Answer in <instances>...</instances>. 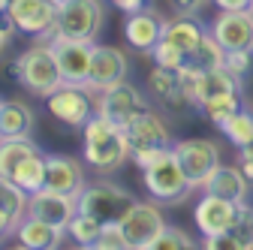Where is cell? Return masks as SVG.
<instances>
[{"label": "cell", "instance_id": "obj_1", "mask_svg": "<svg viewBox=\"0 0 253 250\" xmlns=\"http://www.w3.org/2000/svg\"><path fill=\"white\" fill-rule=\"evenodd\" d=\"M82 157L100 175L118 172L126 160H130V148H126L124 127L93 112L87 118V124L82 127Z\"/></svg>", "mask_w": 253, "mask_h": 250}, {"label": "cell", "instance_id": "obj_2", "mask_svg": "<svg viewBox=\"0 0 253 250\" xmlns=\"http://www.w3.org/2000/svg\"><path fill=\"white\" fill-rule=\"evenodd\" d=\"M124 133H126V148H130V160L145 169L151 166L160 154H166L172 148V133H169V124L163 121V115H157L154 109H142L136 112L130 121L124 124Z\"/></svg>", "mask_w": 253, "mask_h": 250}, {"label": "cell", "instance_id": "obj_3", "mask_svg": "<svg viewBox=\"0 0 253 250\" xmlns=\"http://www.w3.org/2000/svg\"><path fill=\"white\" fill-rule=\"evenodd\" d=\"M12 76H15V82L27 93H34V97H40V100H45L48 93L63 82L60 79V70H57V60H54V54L48 48V42H37V45L24 48L12 60Z\"/></svg>", "mask_w": 253, "mask_h": 250}, {"label": "cell", "instance_id": "obj_4", "mask_svg": "<svg viewBox=\"0 0 253 250\" xmlns=\"http://www.w3.org/2000/svg\"><path fill=\"white\" fill-rule=\"evenodd\" d=\"M142 181H145V190L157 205H181L184 199H190L193 193V184L187 181L181 163L175 160L172 148L166 154H160L151 166L142 169Z\"/></svg>", "mask_w": 253, "mask_h": 250}, {"label": "cell", "instance_id": "obj_5", "mask_svg": "<svg viewBox=\"0 0 253 250\" xmlns=\"http://www.w3.org/2000/svg\"><path fill=\"white\" fill-rule=\"evenodd\" d=\"M103 0H60L54 15V37L67 40H84L97 42V34L103 27Z\"/></svg>", "mask_w": 253, "mask_h": 250}, {"label": "cell", "instance_id": "obj_6", "mask_svg": "<svg viewBox=\"0 0 253 250\" xmlns=\"http://www.w3.org/2000/svg\"><path fill=\"white\" fill-rule=\"evenodd\" d=\"M247 220H250L247 202H232V199L214 196V193H202V199L193 208V223L202 232V238L232 232V229L244 226Z\"/></svg>", "mask_w": 253, "mask_h": 250}, {"label": "cell", "instance_id": "obj_7", "mask_svg": "<svg viewBox=\"0 0 253 250\" xmlns=\"http://www.w3.org/2000/svg\"><path fill=\"white\" fill-rule=\"evenodd\" d=\"M133 202H136L133 193L124 190L121 184L93 181V184H84L82 193L76 196V211H84L90 217H97L100 223H112V220H121Z\"/></svg>", "mask_w": 253, "mask_h": 250}, {"label": "cell", "instance_id": "obj_8", "mask_svg": "<svg viewBox=\"0 0 253 250\" xmlns=\"http://www.w3.org/2000/svg\"><path fill=\"white\" fill-rule=\"evenodd\" d=\"M45 106H48V115L57 124L73 127V130H82L87 124V118L97 112L93 109V90L87 84H67V82H60L48 93Z\"/></svg>", "mask_w": 253, "mask_h": 250}, {"label": "cell", "instance_id": "obj_9", "mask_svg": "<svg viewBox=\"0 0 253 250\" xmlns=\"http://www.w3.org/2000/svg\"><path fill=\"white\" fill-rule=\"evenodd\" d=\"M172 154L181 163L187 181L193 184V190H199V187L205 184V178L220 166V148L211 139H199V136L178 139V142H172Z\"/></svg>", "mask_w": 253, "mask_h": 250}, {"label": "cell", "instance_id": "obj_10", "mask_svg": "<svg viewBox=\"0 0 253 250\" xmlns=\"http://www.w3.org/2000/svg\"><path fill=\"white\" fill-rule=\"evenodd\" d=\"M118 223H121L126 247H133V250H151L154 241H157V235H160L163 226H166V217H163V211L157 208L154 202H139L136 199Z\"/></svg>", "mask_w": 253, "mask_h": 250}, {"label": "cell", "instance_id": "obj_11", "mask_svg": "<svg viewBox=\"0 0 253 250\" xmlns=\"http://www.w3.org/2000/svg\"><path fill=\"white\" fill-rule=\"evenodd\" d=\"M54 15H57L54 0H9L6 6V21L12 24L15 34L37 37L42 42L51 37Z\"/></svg>", "mask_w": 253, "mask_h": 250}, {"label": "cell", "instance_id": "obj_12", "mask_svg": "<svg viewBox=\"0 0 253 250\" xmlns=\"http://www.w3.org/2000/svg\"><path fill=\"white\" fill-rule=\"evenodd\" d=\"M54 60H57V70L60 79L67 84H87V73H90V51L93 42L84 40H67V37H48L45 40Z\"/></svg>", "mask_w": 253, "mask_h": 250}, {"label": "cell", "instance_id": "obj_13", "mask_svg": "<svg viewBox=\"0 0 253 250\" xmlns=\"http://www.w3.org/2000/svg\"><path fill=\"white\" fill-rule=\"evenodd\" d=\"M93 109H97V115H103V118H109V121H115V124L124 127L136 112L145 109V97L133 82L124 79V82H118V84H112L106 90L93 93Z\"/></svg>", "mask_w": 253, "mask_h": 250}, {"label": "cell", "instance_id": "obj_14", "mask_svg": "<svg viewBox=\"0 0 253 250\" xmlns=\"http://www.w3.org/2000/svg\"><path fill=\"white\" fill-rule=\"evenodd\" d=\"M126 73H130V60H126V54L118 45H97V42H93L90 73H87V87L93 93L106 90V87H112L118 82H124Z\"/></svg>", "mask_w": 253, "mask_h": 250}, {"label": "cell", "instance_id": "obj_15", "mask_svg": "<svg viewBox=\"0 0 253 250\" xmlns=\"http://www.w3.org/2000/svg\"><path fill=\"white\" fill-rule=\"evenodd\" d=\"M211 37L223 51H253V15L250 9L223 12L211 21Z\"/></svg>", "mask_w": 253, "mask_h": 250}, {"label": "cell", "instance_id": "obj_16", "mask_svg": "<svg viewBox=\"0 0 253 250\" xmlns=\"http://www.w3.org/2000/svg\"><path fill=\"white\" fill-rule=\"evenodd\" d=\"M27 214L30 217H40V220L51 223L54 229L67 232L73 214H76V196L57 193V190H51V187H40L37 193L27 196Z\"/></svg>", "mask_w": 253, "mask_h": 250}, {"label": "cell", "instance_id": "obj_17", "mask_svg": "<svg viewBox=\"0 0 253 250\" xmlns=\"http://www.w3.org/2000/svg\"><path fill=\"white\" fill-rule=\"evenodd\" d=\"M163 21L166 18L157 12L154 6H145L139 12H130V15H126V21H124V40H126V45H130L133 51L148 54L154 48V42L163 37Z\"/></svg>", "mask_w": 253, "mask_h": 250}, {"label": "cell", "instance_id": "obj_18", "mask_svg": "<svg viewBox=\"0 0 253 250\" xmlns=\"http://www.w3.org/2000/svg\"><path fill=\"white\" fill-rule=\"evenodd\" d=\"M87 184L84 166L67 154H45V187L67 196H79L82 187Z\"/></svg>", "mask_w": 253, "mask_h": 250}, {"label": "cell", "instance_id": "obj_19", "mask_svg": "<svg viewBox=\"0 0 253 250\" xmlns=\"http://www.w3.org/2000/svg\"><path fill=\"white\" fill-rule=\"evenodd\" d=\"M199 190L202 193H214V196H223V199H232V202H247L250 181L244 178V172L238 166H223V163H220L205 178V184L199 187Z\"/></svg>", "mask_w": 253, "mask_h": 250}, {"label": "cell", "instance_id": "obj_20", "mask_svg": "<svg viewBox=\"0 0 253 250\" xmlns=\"http://www.w3.org/2000/svg\"><path fill=\"white\" fill-rule=\"evenodd\" d=\"M148 90H151V97H157V100H160L166 109H172V112L193 109V103L187 100V93H184V87H181L178 73H172V70L154 67L151 76H148Z\"/></svg>", "mask_w": 253, "mask_h": 250}, {"label": "cell", "instance_id": "obj_21", "mask_svg": "<svg viewBox=\"0 0 253 250\" xmlns=\"http://www.w3.org/2000/svg\"><path fill=\"white\" fill-rule=\"evenodd\" d=\"M15 238H18L21 247H30V250H54V247L63 244L67 232H63V229H54L51 223L40 220V217L24 214L21 223L15 226Z\"/></svg>", "mask_w": 253, "mask_h": 250}, {"label": "cell", "instance_id": "obj_22", "mask_svg": "<svg viewBox=\"0 0 253 250\" xmlns=\"http://www.w3.org/2000/svg\"><path fill=\"white\" fill-rule=\"evenodd\" d=\"M205 34H208V27L190 12H178L175 18L163 21V37L169 42H175L184 54H193V48L205 40Z\"/></svg>", "mask_w": 253, "mask_h": 250}, {"label": "cell", "instance_id": "obj_23", "mask_svg": "<svg viewBox=\"0 0 253 250\" xmlns=\"http://www.w3.org/2000/svg\"><path fill=\"white\" fill-rule=\"evenodd\" d=\"M37 115L21 100H0V139L12 136H30L34 133Z\"/></svg>", "mask_w": 253, "mask_h": 250}, {"label": "cell", "instance_id": "obj_24", "mask_svg": "<svg viewBox=\"0 0 253 250\" xmlns=\"http://www.w3.org/2000/svg\"><path fill=\"white\" fill-rule=\"evenodd\" d=\"M42 148L30 139V136H12V139H0V175L12 178V172L27 160L40 154Z\"/></svg>", "mask_w": 253, "mask_h": 250}, {"label": "cell", "instance_id": "obj_25", "mask_svg": "<svg viewBox=\"0 0 253 250\" xmlns=\"http://www.w3.org/2000/svg\"><path fill=\"white\" fill-rule=\"evenodd\" d=\"M232 90H241V82L226 73L223 67H217V70H208L199 76V84H196V109L211 100V97H220V93H232Z\"/></svg>", "mask_w": 253, "mask_h": 250}, {"label": "cell", "instance_id": "obj_26", "mask_svg": "<svg viewBox=\"0 0 253 250\" xmlns=\"http://www.w3.org/2000/svg\"><path fill=\"white\" fill-rule=\"evenodd\" d=\"M9 181H15L27 196H30V193H37L40 187H45V151L34 154V157H27V160L12 172Z\"/></svg>", "mask_w": 253, "mask_h": 250}, {"label": "cell", "instance_id": "obj_27", "mask_svg": "<svg viewBox=\"0 0 253 250\" xmlns=\"http://www.w3.org/2000/svg\"><path fill=\"white\" fill-rule=\"evenodd\" d=\"M220 133H223L235 148H244V145L253 139V109H250V106L235 109L223 124H220Z\"/></svg>", "mask_w": 253, "mask_h": 250}, {"label": "cell", "instance_id": "obj_28", "mask_svg": "<svg viewBox=\"0 0 253 250\" xmlns=\"http://www.w3.org/2000/svg\"><path fill=\"white\" fill-rule=\"evenodd\" d=\"M0 214L9 217V220L18 226L21 217L27 214V193L9 178L0 175Z\"/></svg>", "mask_w": 253, "mask_h": 250}, {"label": "cell", "instance_id": "obj_29", "mask_svg": "<svg viewBox=\"0 0 253 250\" xmlns=\"http://www.w3.org/2000/svg\"><path fill=\"white\" fill-rule=\"evenodd\" d=\"M187 64H190V67H196L199 73H208V70L223 67V48H220V42L211 37V27H208L205 40L193 48V54H187Z\"/></svg>", "mask_w": 253, "mask_h": 250}, {"label": "cell", "instance_id": "obj_30", "mask_svg": "<svg viewBox=\"0 0 253 250\" xmlns=\"http://www.w3.org/2000/svg\"><path fill=\"white\" fill-rule=\"evenodd\" d=\"M235 109H241V90H232V93H220V97H211L199 106V112L214 124V127H220Z\"/></svg>", "mask_w": 253, "mask_h": 250}, {"label": "cell", "instance_id": "obj_31", "mask_svg": "<svg viewBox=\"0 0 253 250\" xmlns=\"http://www.w3.org/2000/svg\"><path fill=\"white\" fill-rule=\"evenodd\" d=\"M100 229H103V223L97 220V217H90V214H84V211H76L73 220H70V226H67V235H70L79 247H93V244H97Z\"/></svg>", "mask_w": 253, "mask_h": 250}, {"label": "cell", "instance_id": "obj_32", "mask_svg": "<svg viewBox=\"0 0 253 250\" xmlns=\"http://www.w3.org/2000/svg\"><path fill=\"white\" fill-rule=\"evenodd\" d=\"M148 54H151V60H154V67H163V70H172V73H178V70L187 64V54H184L175 42H169L166 37L157 40Z\"/></svg>", "mask_w": 253, "mask_h": 250}, {"label": "cell", "instance_id": "obj_33", "mask_svg": "<svg viewBox=\"0 0 253 250\" xmlns=\"http://www.w3.org/2000/svg\"><path fill=\"white\" fill-rule=\"evenodd\" d=\"M253 67V51H223V70L232 73L238 82L250 73Z\"/></svg>", "mask_w": 253, "mask_h": 250}, {"label": "cell", "instance_id": "obj_34", "mask_svg": "<svg viewBox=\"0 0 253 250\" xmlns=\"http://www.w3.org/2000/svg\"><path fill=\"white\" fill-rule=\"evenodd\" d=\"M93 247H100V250H124L126 241H124V232H121V223L112 220V223H103L100 235H97V244Z\"/></svg>", "mask_w": 253, "mask_h": 250}, {"label": "cell", "instance_id": "obj_35", "mask_svg": "<svg viewBox=\"0 0 253 250\" xmlns=\"http://www.w3.org/2000/svg\"><path fill=\"white\" fill-rule=\"evenodd\" d=\"M154 247H175V250H178V247H196V244H193V238H190L184 229H178V226H169V223H166V226H163V232L157 235ZM154 247H151V250H154Z\"/></svg>", "mask_w": 253, "mask_h": 250}, {"label": "cell", "instance_id": "obj_36", "mask_svg": "<svg viewBox=\"0 0 253 250\" xmlns=\"http://www.w3.org/2000/svg\"><path fill=\"white\" fill-rule=\"evenodd\" d=\"M238 169L244 172L247 181H253V139L244 148H238Z\"/></svg>", "mask_w": 253, "mask_h": 250}, {"label": "cell", "instance_id": "obj_37", "mask_svg": "<svg viewBox=\"0 0 253 250\" xmlns=\"http://www.w3.org/2000/svg\"><path fill=\"white\" fill-rule=\"evenodd\" d=\"M109 3L115 6V9H121V12H139V9H145V6H151V0H109Z\"/></svg>", "mask_w": 253, "mask_h": 250}, {"label": "cell", "instance_id": "obj_38", "mask_svg": "<svg viewBox=\"0 0 253 250\" xmlns=\"http://www.w3.org/2000/svg\"><path fill=\"white\" fill-rule=\"evenodd\" d=\"M169 3L175 6V12H199L202 6H205V0H169Z\"/></svg>", "mask_w": 253, "mask_h": 250}, {"label": "cell", "instance_id": "obj_39", "mask_svg": "<svg viewBox=\"0 0 253 250\" xmlns=\"http://www.w3.org/2000/svg\"><path fill=\"white\" fill-rule=\"evenodd\" d=\"M214 6L223 12H235V9H247L250 0H214Z\"/></svg>", "mask_w": 253, "mask_h": 250}, {"label": "cell", "instance_id": "obj_40", "mask_svg": "<svg viewBox=\"0 0 253 250\" xmlns=\"http://www.w3.org/2000/svg\"><path fill=\"white\" fill-rule=\"evenodd\" d=\"M9 37H12V24L6 21V15H0V54L6 51V45H9Z\"/></svg>", "mask_w": 253, "mask_h": 250}, {"label": "cell", "instance_id": "obj_41", "mask_svg": "<svg viewBox=\"0 0 253 250\" xmlns=\"http://www.w3.org/2000/svg\"><path fill=\"white\" fill-rule=\"evenodd\" d=\"M6 6H9V0H0V15H6Z\"/></svg>", "mask_w": 253, "mask_h": 250}, {"label": "cell", "instance_id": "obj_42", "mask_svg": "<svg viewBox=\"0 0 253 250\" xmlns=\"http://www.w3.org/2000/svg\"><path fill=\"white\" fill-rule=\"evenodd\" d=\"M250 235H253V214H250Z\"/></svg>", "mask_w": 253, "mask_h": 250}, {"label": "cell", "instance_id": "obj_43", "mask_svg": "<svg viewBox=\"0 0 253 250\" xmlns=\"http://www.w3.org/2000/svg\"><path fill=\"white\" fill-rule=\"evenodd\" d=\"M247 9H250V15H253V0H250V6H247Z\"/></svg>", "mask_w": 253, "mask_h": 250}, {"label": "cell", "instance_id": "obj_44", "mask_svg": "<svg viewBox=\"0 0 253 250\" xmlns=\"http://www.w3.org/2000/svg\"><path fill=\"white\" fill-rule=\"evenodd\" d=\"M54 3H60V0H54Z\"/></svg>", "mask_w": 253, "mask_h": 250}, {"label": "cell", "instance_id": "obj_45", "mask_svg": "<svg viewBox=\"0 0 253 250\" xmlns=\"http://www.w3.org/2000/svg\"><path fill=\"white\" fill-rule=\"evenodd\" d=\"M250 109H253V106H250Z\"/></svg>", "mask_w": 253, "mask_h": 250}]
</instances>
